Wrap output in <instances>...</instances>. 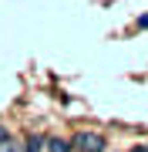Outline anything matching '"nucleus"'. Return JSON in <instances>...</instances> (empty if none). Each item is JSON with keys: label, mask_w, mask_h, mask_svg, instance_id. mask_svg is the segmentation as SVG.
<instances>
[{"label": "nucleus", "mask_w": 148, "mask_h": 152, "mask_svg": "<svg viewBox=\"0 0 148 152\" xmlns=\"http://www.w3.org/2000/svg\"><path fill=\"white\" fill-rule=\"evenodd\" d=\"M71 149H74V152H104L108 142H104L101 132H74Z\"/></svg>", "instance_id": "f257e3e1"}, {"label": "nucleus", "mask_w": 148, "mask_h": 152, "mask_svg": "<svg viewBox=\"0 0 148 152\" xmlns=\"http://www.w3.org/2000/svg\"><path fill=\"white\" fill-rule=\"evenodd\" d=\"M24 152H47V139L44 135H30L24 142Z\"/></svg>", "instance_id": "f03ea898"}, {"label": "nucleus", "mask_w": 148, "mask_h": 152, "mask_svg": "<svg viewBox=\"0 0 148 152\" xmlns=\"http://www.w3.org/2000/svg\"><path fill=\"white\" fill-rule=\"evenodd\" d=\"M47 152H74V149H71L67 139H54V135H51L47 139Z\"/></svg>", "instance_id": "7ed1b4c3"}, {"label": "nucleus", "mask_w": 148, "mask_h": 152, "mask_svg": "<svg viewBox=\"0 0 148 152\" xmlns=\"http://www.w3.org/2000/svg\"><path fill=\"white\" fill-rule=\"evenodd\" d=\"M0 152H24V142H17V139L7 135L4 142H0Z\"/></svg>", "instance_id": "20e7f679"}, {"label": "nucleus", "mask_w": 148, "mask_h": 152, "mask_svg": "<svg viewBox=\"0 0 148 152\" xmlns=\"http://www.w3.org/2000/svg\"><path fill=\"white\" fill-rule=\"evenodd\" d=\"M138 27H142V31H148V14H145V17H138Z\"/></svg>", "instance_id": "39448f33"}, {"label": "nucleus", "mask_w": 148, "mask_h": 152, "mask_svg": "<svg viewBox=\"0 0 148 152\" xmlns=\"http://www.w3.org/2000/svg\"><path fill=\"white\" fill-rule=\"evenodd\" d=\"M131 152H148V142H145V145H135Z\"/></svg>", "instance_id": "423d86ee"}, {"label": "nucleus", "mask_w": 148, "mask_h": 152, "mask_svg": "<svg viewBox=\"0 0 148 152\" xmlns=\"http://www.w3.org/2000/svg\"><path fill=\"white\" fill-rule=\"evenodd\" d=\"M7 139V129H4V125H0V142H4Z\"/></svg>", "instance_id": "0eeeda50"}]
</instances>
